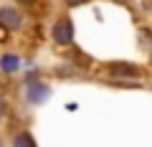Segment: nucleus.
<instances>
[{
  "mask_svg": "<svg viewBox=\"0 0 152 147\" xmlns=\"http://www.w3.org/2000/svg\"><path fill=\"white\" fill-rule=\"evenodd\" d=\"M107 71L112 74V76H122V79H137V76H142L140 66L127 64V61H112V64H107Z\"/></svg>",
  "mask_w": 152,
  "mask_h": 147,
  "instance_id": "nucleus-1",
  "label": "nucleus"
},
{
  "mask_svg": "<svg viewBox=\"0 0 152 147\" xmlns=\"http://www.w3.org/2000/svg\"><path fill=\"white\" fill-rule=\"evenodd\" d=\"M53 41L58 46H69L71 41H74V26H71L69 18H61V20L53 26Z\"/></svg>",
  "mask_w": 152,
  "mask_h": 147,
  "instance_id": "nucleus-2",
  "label": "nucleus"
},
{
  "mask_svg": "<svg viewBox=\"0 0 152 147\" xmlns=\"http://www.w3.org/2000/svg\"><path fill=\"white\" fill-rule=\"evenodd\" d=\"M0 26L5 31H20L23 26V15L13 8H0Z\"/></svg>",
  "mask_w": 152,
  "mask_h": 147,
  "instance_id": "nucleus-3",
  "label": "nucleus"
},
{
  "mask_svg": "<svg viewBox=\"0 0 152 147\" xmlns=\"http://www.w3.org/2000/svg\"><path fill=\"white\" fill-rule=\"evenodd\" d=\"M46 97H48V86H43V84H31L28 86V99L31 102H43Z\"/></svg>",
  "mask_w": 152,
  "mask_h": 147,
  "instance_id": "nucleus-4",
  "label": "nucleus"
},
{
  "mask_svg": "<svg viewBox=\"0 0 152 147\" xmlns=\"http://www.w3.org/2000/svg\"><path fill=\"white\" fill-rule=\"evenodd\" d=\"M18 66H20V59H18L15 53L3 56V61H0V69H3V71H15Z\"/></svg>",
  "mask_w": 152,
  "mask_h": 147,
  "instance_id": "nucleus-5",
  "label": "nucleus"
},
{
  "mask_svg": "<svg viewBox=\"0 0 152 147\" xmlns=\"http://www.w3.org/2000/svg\"><path fill=\"white\" fill-rule=\"evenodd\" d=\"M15 147H36V140H33L28 132H20L15 137Z\"/></svg>",
  "mask_w": 152,
  "mask_h": 147,
  "instance_id": "nucleus-6",
  "label": "nucleus"
},
{
  "mask_svg": "<svg viewBox=\"0 0 152 147\" xmlns=\"http://www.w3.org/2000/svg\"><path fill=\"white\" fill-rule=\"evenodd\" d=\"M84 3H89V0H66V5L76 8V5H84Z\"/></svg>",
  "mask_w": 152,
  "mask_h": 147,
  "instance_id": "nucleus-7",
  "label": "nucleus"
},
{
  "mask_svg": "<svg viewBox=\"0 0 152 147\" xmlns=\"http://www.w3.org/2000/svg\"><path fill=\"white\" fill-rule=\"evenodd\" d=\"M15 3H20V5H33L36 0H15Z\"/></svg>",
  "mask_w": 152,
  "mask_h": 147,
  "instance_id": "nucleus-8",
  "label": "nucleus"
},
{
  "mask_svg": "<svg viewBox=\"0 0 152 147\" xmlns=\"http://www.w3.org/2000/svg\"><path fill=\"white\" fill-rule=\"evenodd\" d=\"M3 112H5V104H3V99H0V117H3Z\"/></svg>",
  "mask_w": 152,
  "mask_h": 147,
  "instance_id": "nucleus-9",
  "label": "nucleus"
}]
</instances>
